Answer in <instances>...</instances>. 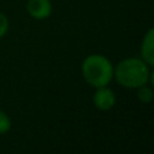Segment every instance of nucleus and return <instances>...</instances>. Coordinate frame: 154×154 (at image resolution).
I'll return each instance as SVG.
<instances>
[{
  "label": "nucleus",
  "mask_w": 154,
  "mask_h": 154,
  "mask_svg": "<svg viewBox=\"0 0 154 154\" xmlns=\"http://www.w3.org/2000/svg\"><path fill=\"white\" fill-rule=\"evenodd\" d=\"M152 66L141 57H128L114 65V80L123 88L137 89L143 84L153 82Z\"/></svg>",
  "instance_id": "1"
},
{
  "label": "nucleus",
  "mask_w": 154,
  "mask_h": 154,
  "mask_svg": "<svg viewBox=\"0 0 154 154\" xmlns=\"http://www.w3.org/2000/svg\"><path fill=\"white\" fill-rule=\"evenodd\" d=\"M81 75L92 88L106 87L114 80V64L103 54H89L81 62Z\"/></svg>",
  "instance_id": "2"
},
{
  "label": "nucleus",
  "mask_w": 154,
  "mask_h": 154,
  "mask_svg": "<svg viewBox=\"0 0 154 154\" xmlns=\"http://www.w3.org/2000/svg\"><path fill=\"white\" fill-rule=\"evenodd\" d=\"M93 106L99 111H109L111 108H114L115 103H116V95L115 92L108 87H99L95 88V92L92 96Z\"/></svg>",
  "instance_id": "3"
},
{
  "label": "nucleus",
  "mask_w": 154,
  "mask_h": 154,
  "mask_svg": "<svg viewBox=\"0 0 154 154\" xmlns=\"http://www.w3.org/2000/svg\"><path fill=\"white\" fill-rule=\"evenodd\" d=\"M27 14L35 20H45L53 12L50 0H29L26 4Z\"/></svg>",
  "instance_id": "4"
},
{
  "label": "nucleus",
  "mask_w": 154,
  "mask_h": 154,
  "mask_svg": "<svg viewBox=\"0 0 154 154\" xmlns=\"http://www.w3.org/2000/svg\"><path fill=\"white\" fill-rule=\"evenodd\" d=\"M141 57L147 65H154V29H149L141 43Z\"/></svg>",
  "instance_id": "5"
},
{
  "label": "nucleus",
  "mask_w": 154,
  "mask_h": 154,
  "mask_svg": "<svg viewBox=\"0 0 154 154\" xmlns=\"http://www.w3.org/2000/svg\"><path fill=\"white\" fill-rule=\"evenodd\" d=\"M137 97L141 101L142 104H150L153 100V88L152 84L147 82V84H143L141 87L137 88Z\"/></svg>",
  "instance_id": "6"
},
{
  "label": "nucleus",
  "mask_w": 154,
  "mask_h": 154,
  "mask_svg": "<svg viewBox=\"0 0 154 154\" xmlns=\"http://www.w3.org/2000/svg\"><path fill=\"white\" fill-rule=\"evenodd\" d=\"M12 127V122L11 118L8 116L7 112H4L3 109H0V135H4Z\"/></svg>",
  "instance_id": "7"
},
{
  "label": "nucleus",
  "mask_w": 154,
  "mask_h": 154,
  "mask_svg": "<svg viewBox=\"0 0 154 154\" xmlns=\"http://www.w3.org/2000/svg\"><path fill=\"white\" fill-rule=\"evenodd\" d=\"M8 29H10V20L5 16V14L0 12V39L3 37H5V34L8 32Z\"/></svg>",
  "instance_id": "8"
}]
</instances>
